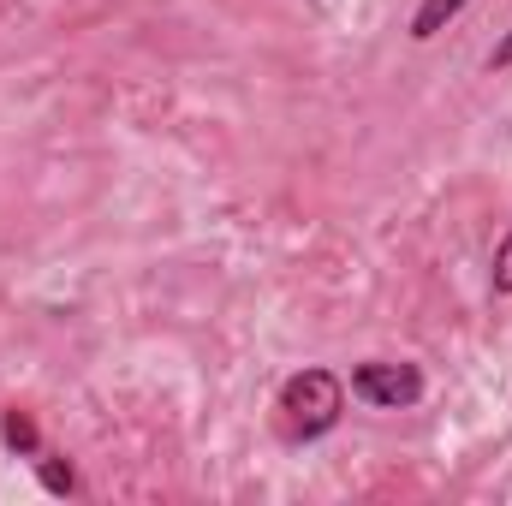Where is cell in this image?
Returning a JSON list of instances; mask_svg holds the SVG:
<instances>
[{
	"mask_svg": "<svg viewBox=\"0 0 512 506\" xmlns=\"http://www.w3.org/2000/svg\"><path fill=\"white\" fill-rule=\"evenodd\" d=\"M346 417V381L322 364H304L298 376L280 381V429L292 441H322Z\"/></svg>",
	"mask_w": 512,
	"mask_h": 506,
	"instance_id": "6da1fadb",
	"label": "cell"
},
{
	"mask_svg": "<svg viewBox=\"0 0 512 506\" xmlns=\"http://www.w3.org/2000/svg\"><path fill=\"white\" fill-rule=\"evenodd\" d=\"M423 370L417 364H387V358H370V364H358L352 370V393L364 399V405H376V411H411L417 399H423Z\"/></svg>",
	"mask_w": 512,
	"mask_h": 506,
	"instance_id": "7a4b0ae2",
	"label": "cell"
},
{
	"mask_svg": "<svg viewBox=\"0 0 512 506\" xmlns=\"http://www.w3.org/2000/svg\"><path fill=\"white\" fill-rule=\"evenodd\" d=\"M465 6H471V0H423V6L411 12V36H417V42H435V36H441Z\"/></svg>",
	"mask_w": 512,
	"mask_h": 506,
	"instance_id": "3957f363",
	"label": "cell"
},
{
	"mask_svg": "<svg viewBox=\"0 0 512 506\" xmlns=\"http://www.w3.org/2000/svg\"><path fill=\"white\" fill-rule=\"evenodd\" d=\"M0 435H6V447H12L18 459H36V453H42V429H36V417L18 411V405L0 417Z\"/></svg>",
	"mask_w": 512,
	"mask_h": 506,
	"instance_id": "277c9868",
	"label": "cell"
},
{
	"mask_svg": "<svg viewBox=\"0 0 512 506\" xmlns=\"http://www.w3.org/2000/svg\"><path fill=\"white\" fill-rule=\"evenodd\" d=\"M30 465H36V477H42V489H48V495H72V489H78V477H72V465H66V459H54L48 447H42V453H36Z\"/></svg>",
	"mask_w": 512,
	"mask_h": 506,
	"instance_id": "5b68a950",
	"label": "cell"
},
{
	"mask_svg": "<svg viewBox=\"0 0 512 506\" xmlns=\"http://www.w3.org/2000/svg\"><path fill=\"white\" fill-rule=\"evenodd\" d=\"M489 286H495L501 298H512V227H507V239L495 245V262H489Z\"/></svg>",
	"mask_w": 512,
	"mask_h": 506,
	"instance_id": "8992f818",
	"label": "cell"
},
{
	"mask_svg": "<svg viewBox=\"0 0 512 506\" xmlns=\"http://www.w3.org/2000/svg\"><path fill=\"white\" fill-rule=\"evenodd\" d=\"M489 72H512V30L495 42V54H489Z\"/></svg>",
	"mask_w": 512,
	"mask_h": 506,
	"instance_id": "52a82bcc",
	"label": "cell"
}]
</instances>
